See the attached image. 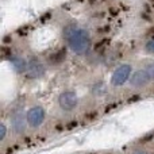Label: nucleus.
<instances>
[{"instance_id":"8","label":"nucleus","mask_w":154,"mask_h":154,"mask_svg":"<svg viewBox=\"0 0 154 154\" xmlns=\"http://www.w3.org/2000/svg\"><path fill=\"white\" fill-rule=\"evenodd\" d=\"M10 62H11V66L14 68L16 73L22 75V73H26L27 72V68H29V61L26 58L20 56H11L10 57Z\"/></svg>"},{"instance_id":"12","label":"nucleus","mask_w":154,"mask_h":154,"mask_svg":"<svg viewBox=\"0 0 154 154\" xmlns=\"http://www.w3.org/2000/svg\"><path fill=\"white\" fill-rule=\"evenodd\" d=\"M5 134H7V127H5V125H0V141H4L5 138Z\"/></svg>"},{"instance_id":"5","label":"nucleus","mask_w":154,"mask_h":154,"mask_svg":"<svg viewBox=\"0 0 154 154\" xmlns=\"http://www.w3.org/2000/svg\"><path fill=\"white\" fill-rule=\"evenodd\" d=\"M26 125L27 123V114H24L23 109H15L11 115V126L12 130L16 134H22L26 130Z\"/></svg>"},{"instance_id":"4","label":"nucleus","mask_w":154,"mask_h":154,"mask_svg":"<svg viewBox=\"0 0 154 154\" xmlns=\"http://www.w3.org/2000/svg\"><path fill=\"white\" fill-rule=\"evenodd\" d=\"M45 115H46L45 109L41 106H35L32 108H30L27 111V123H29V126L34 128L39 127L43 123V120H45Z\"/></svg>"},{"instance_id":"11","label":"nucleus","mask_w":154,"mask_h":154,"mask_svg":"<svg viewBox=\"0 0 154 154\" xmlns=\"http://www.w3.org/2000/svg\"><path fill=\"white\" fill-rule=\"evenodd\" d=\"M145 70L147 72V75H149L150 80L154 81V62H150V64H147L146 68H145Z\"/></svg>"},{"instance_id":"6","label":"nucleus","mask_w":154,"mask_h":154,"mask_svg":"<svg viewBox=\"0 0 154 154\" xmlns=\"http://www.w3.org/2000/svg\"><path fill=\"white\" fill-rule=\"evenodd\" d=\"M128 81H130V85L133 88H143L152 80H150L149 75H147V72L145 69H138L135 72H133V75H131Z\"/></svg>"},{"instance_id":"3","label":"nucleus","mask_w":154,"mask_h":154,"mask_svg":"<svg viewBox=\"0 0 154 154\" xmlns=\"http://www.w3.org/2000/svg\"><path fill=\"white\" fill-rule=\"evenodd\" d=\"M58 104L64 111H73L79 104V96L75 91H64L58 96Z\"/></svg>"},{"instance_id":"9","label":"nucleus","mask_w":154,"mask_h":154,"mask_svg":"<svg viewBox=\"0 0 154 154\" xmlns=\"http://www.w3.org/2000/svg\"><path fill=\"white\" fill-rule=\"evenodd\" d=\"M65 57H66V50H65V49H61V50H58V51L51 54V56L49 57V61H50L51 65H57V64H61V62L65 60Z\"/></svg>"},{"instance_id":"13","label":"nucleus","mask_w":154,"mask_h":154,"mask_svg":"<svg viewBox=\"0 0 154 154\" xmlns=\"http://www.w3.org/2000/svg\"><path fill=\"white\" fill-rule=\"evenodd\" d=\"M133 154H146V153H145L143 150H137V152H134Z\"/></svg>"},{"instance_id":"2","label":"nucleus","mask_w":154,"mask_h":154,"mask_svg":"<svg viewBox=\"0 0 154 154\" xmlns=\"http://www.w3.org/2000/svg\"><path fill=\"white\" fill-rule=\"evenodd\" d=\"M133 75V68L130 64H122L114 70L111 76V84L114 87H122L130 80Z\"/></svg>"},{"instance_id":"10","label":"nucleus","mask_w":154,"mask_h":154,"mask_svg":"<svg viewBox=\"0 0 154 154\" xmlns=\"http://www.w3.org/2000/svg\"><path fill=\"white\" fill-rule=\"evenodd\" d=\"M145 51L149 54H154V38H152V39H149L146 42V45H145Z\"/></svg>"},{"instance_id":"7","label":"nucleus","mask_w":154,"mask_h":154,"mask_svg":"<svg viewBox=\"0 0 154 154\" xmlns=\"http://www.w3.org/2000/svg\"><path fill=\"white\" fill-rule=\"evenodd\" d=\"M27 75L30 79H41L45 75V66L42 61L38 60L37 57H31L29 60V68H27Z\"/></svg>"},{"instance_id":"1","label":"nucleus","mask_w":154,"mask_h":154,"mask_svg":"<svg viewBox=\"0 0 154 154\" xmlns=\"http://www.w3.org/2000/svg\"><path fill=\"white\" fill-rule=\"evenodd\" d=\"M64 39L68 48L75 54L82 56L91 48V34L87 29L79 24H69L64 29Z\"/></svg>"}]
</instances>
